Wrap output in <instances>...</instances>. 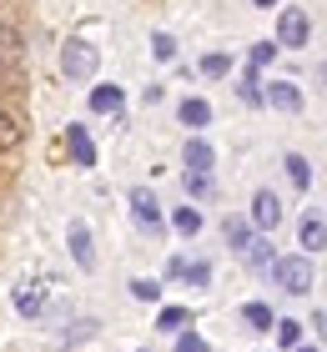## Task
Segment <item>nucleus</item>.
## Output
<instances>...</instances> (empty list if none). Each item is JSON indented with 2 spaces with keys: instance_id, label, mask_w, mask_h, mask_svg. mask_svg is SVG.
Wrapping results in <instances>:
<instances>
[{
  "instance_id": "f257e3e1",
  "label": "nucleus",
  "mask_w": 327,
  "mask_h": 352,
  "mask_svg": "<svg viewBox=\"0 0 327 352\" xmlns=\"http://www.w3.org/2000/svg\"><path fill=\"white\" fill-rule=\"evenodd\" d=\"M21 66H25V36L10 21H0V81L15 86L21 81Z\"/></svg>"
},
{
  "instance_id": "f03ea898",
  "label": "nucleus",
  "mask_w": 327,
  "mask_h": 352,
  "mask_svg": "<svg viewBox=\"0 0 327 352\" xmlns=\"http://www.w3.org/2000/svg\"><path fill=\"white\" fill-rule=\"evenodd\" d=\"M272 277H277V287L292 292V297H307V292H313V262H307V257H277V262H272Z\"/></svg>"
},
{
  "instance_id": "7ed1b4c3",
  "label": "nucleus",
  "mask_w": 327,
  "mask_h": 352,
  "mask_svg": "<svg viewBox=\"0 0 327 352\" xmlns=\"http://www.w3.org/2000/svg\"><path fill=\"white\" fill-rule=\"evenodd\" d=\"M96 66H101V51H96L91 41H65V51H61V71L71 76V81H91Z\"/></svg>"
},
{
  "instance_id": "20e7f679",
  "label": "nucleus",
  "mask_w": 327,
  "mask_h": 352,
  "mask_svg": "<svg viewBox=\"0 0 327 352\" xmlns=\"http://www.w3.org/2000/svg\"><path fill=\"white\" fill-rule=\"evenodd\" d=\"M307 36H313V21H307L302 6H287L277 15V45H282V51H302Z\"/></svg>"
},
{
  "instance_id": "39448f33",
  "label": "nucleus",
  "mask_w": 327,
  "mask_h": 352,
  "mask_svg": "<svg viewBox=\"0 0 327 352\" xmlns=\"http://www.w3.org/2000/svg\"><path fill=\"white\" fill-rule=\"evenodd\" d=\"M45 297H51V287H45V282H25V287H15V312H21V317H41L45 312Z\"/></svg>"
},
{
  "instance_id": "423d86ee",
  "label": "nucleus",
  "mask_w": 327,
  "mask_h": 352,
  "mask_svg": "<svg viewBox=\"0 0 327 352\" xmlns=\"http://www.w3.org/2000/svg\"><path fill=\"white\" fill-rule=\"evenodd\" d=\"M131 217H136L146 232H156V227H161V201H156L146 186H136V191H131Z\"/></svg>"
},
{
  "instance_id": "0eeeda50",
  "label": "nucleus",
  "mask_w": 327,
  "mask_h": 352,
  "mask_svg": "<svg viewBox=\"0 0 327 352\" xmlns=\"http://www.w3.org/2000/svg\"><path fill=\"white\" fill-rule=\"evenodd\" d=\"M262 101L277 106V111H287V116H297V111H302V91L292 86V81H272L267 91H262Z\"/></svg>"
},
{
  "instance_id": "6e6552de",
  "label": "nucleus",
  "mask_w": 327,
  "mask_h": 352,
  "mask_svg": "<svg viewBox=\"0 0 327 352\" xmlns=\"http://www.w3.org/2000/svg\"><path fill=\"white\" fill-rule=\"evenodd\" d=\"M252 221L262 232H272L277 221H282V201H277V191H257V197H252Z\"/></svg>"
},
{
  "instance_id": "1a4fd4ad",
  "label": "nucleus",
  "mask_w": 327,
  "mask_h": 352,
  "mask_svg": "<svg viewBox=\"0 0 327 352\" xmlns=\"http://www.w3.org/2000/svg\"><path fill=\"white\" fill-rule=\"evenodd\" d=\"M71 257L81 272H91L96 267V252H91V227L86 221H71Z\"/></svg>"
},
{
  "instance_id": "9d476101",
  "label": "nucleus",
  "mask_w": 327,
  "mask_h": 352,
  "mask_svg": "<svg viewBox=\"0 0 327 352\" xmlns=\"http://www.w3.org/2000/svg\"><path fill=\"white\" fill-rule=\"evenodd\" d=\"M182 162H187V171H202V176H211V166H217V151H211L202 136H191V141H187V151H182Z\"/></svg>"
},
{
  "instance_id": "9b49d317",
  "label": "nucleus",
  "mask_w": 327,
  "mask_h": 352,
  "mask_svg": "<svg viewBox=\"0 0 327 352\" xmlns=\"http://www.w3.org/2000/svg\"><path fill=\"white\" fill-rule=\"evenodd\" d=\"M65 146H71V156H76V166H96V146H91L86 126H65Z\"/></svg>"
},
{
  "instance_id": "f8f14e48",
  "label": "nucleus",
  "mask_w": 327,
  "mask_h": 352,
  "mask_svg": "<svg viewBox=\"0 0 327 352\" xmlns=\"http://www.w3.org/2000/svg\"><path fill=\"white\" fill-rule=\"evenodd\" d=\"M176 116H182V126H191V131H202V126H211V106L202 101V96H187V101L176 106Z\"/></svg>"
},
{
  "instance_id": "ddd939ff",
  "label": "nucleus",
  "mask_w": 327,
  "mask_h": 352,
  "mask_svg": "<svg viewBox=\"0 0 327 352\" xmlns=\"http://www.w3.org/2000/svg\"><path fill=\"white\" fill-rule=\"evenodd\" d=\"M297 236H302V247H307V252H317V247H327V221H322V217H302V227H297Z\"/></svg>"
},
{
  "instance_id": "4468645a",
  "label": "nucleus",
  "mask_w": 327,
  "mask_h": 352,
  "mask_svg": "<svg viewBox=\"0 0 327 352\" xmlns=\"http://www.w3.org/2000/svg\"><path fill=\"white\" fill-rule=\"evenodd\" d=\"M91 111L116 116V111H121V86H96V91H91Z\"/></svg>"
},
{
  "instance_id": "2eb2a0df",
  "label": "nucleus",
  "mask_w": 327,
  "mask_h": 352,
  "mask_svg": "<svg viewBox=\"0 0 327 352\" xmlns=\"http://www.w3.org/2000/svg\"><path fill=\"white\" fill-rule=\"evenodd\" d=\"M25 141V131H21V121L10 116V111H0V151H15Z\"/></svg>"
},
{
  "instance_id": "dca6fc26",
  "label": "nucleus",
  "mask_w": 327,
  "mask_h": 352,
  "mask_svg": "<svg viewBox=\"0 0 327 352\" xmlns=\"http://www.w3.org/2000/svg\"><path fill=\"white\" fill-rule=\"evenodd\" d=\"M171 227L182 232V236H196V232H202V212H196V206H176V212H171Z\"/></svg>"
},
{
  "instance_id": "f3484780",
  "label": "nucleus",
  "mask_w": 327,
  "mask_h": 352,
  "mask_svg": "<svg viewBox=\"0 0 327 352\" xmlns=\"http://www.w3.org/2000/svg\"><path fill=\"white\" fill-rule=\"evenodd\" d=\"M242 322L257 327V332H267L272 327V307H267V302H247V307H242Z\"/></svg>"
},
{
  "instance_id": "a211bd4d",
  "label": "nucleus",
  "mask_w": 327,
  "mask_h": 352,
  "mask_svg": "<svg viewBox=\"0 0 327 352\" xmlns=\"http://www.w3.org/2000/svg\"><path fill=\"white\" fill-rule=\"evenodd\" d=\"M282 166H287V176H292V186H297V191H307V186H313V171H307V156H297V151H292Z\"/></svg>"
},
{
  "instance_id": "6ab92c4d",
  "label": "nucleus",
  "mask_w": 327,
  "mask_h": 352,
  "mask_svg": "<svg viewBox=\"0 0 327 352\" xmlns=\"http://www.w3.org/2000/svg\"><path fill=\"white\" fill-rule=\"evenodd\" d=\"M226 242H232V252H247V242H252V227L247 221H237V217H226Z\"/></svg>"
},
{
  "instance_id": "aec40b11",
  "label": "nucleus",
  "mask_w": 327,
  "mask_h": 352,
  "mask_svg": "<svg viewBox=\"0 0 327 352\" xmlns=\"http://www.w3.org/2000/svg\"><path fill=\"white\" fill-rule=\"evenodd\" d=\"M187 317H191L187 307H161V317H156V327H161V332H182V327H187Z\"/></svg>"
},
{
  "instance_id": "412c9836",
  "label": "nucleus",
  "mask_w": 327,
  "mask_h": 352,
  "mask_svg": "<svg viewBox=\"0 0 327 352\" xmlns=\"http://www.w3.org/2000/svg\"><path fill=\"white\" fill-rule=\"evenodd\" d=\"M242 257H247L252 267H272V247L262 242V236H252V242H247V252H242Z\"/></svg>"
},
{
  "instance_id": "4be33fe9",
  "label": "nucleus",
  "mask_w": 327,
  "mask_h": 352,
  "mask_svg": "<svg viewBox=\"0 0 327 352\" xmlns=\"http://www.w3.org/2000/svg\"><path fill=\"white\" fill-rule=\"evenodd\" d=\"M226 71H232V56H222V51L202 56V76H226Z\"/></svg>"
},
{
  "instance_id": "5701e85b",
  "label": "nucleus",
  "mask_w": 327,
  "mask_h": 352,
  "mask_svg": "<svg viewBox=\"0 0 327 352\" xmlns=\"http://www.w3.org/2000/svg\"><path fill=\"white\" fill-rule=\"evenodd\" d=\"M131 297H136V302H156V297H161V282L136 277V282H131Z\"/></svg>"
},
{
  "instance_id": "b1692460",
  "label": "nucleus",
  "mask_w": 327,
  "mask_h": 352,
  "mask_svg": "<svg viewBox=\"0 0 327 352\" xmlns=\"http://www.w3.org/2000/svg\"><path fill=\"white\" fill-rule=\"evenodd\" d=\"M151 51H156V60H176V41L167 36V30H156V36H151Z\"/></svg>"
},
{
  "instance_id": "393cba45",
  "label": "nucleus",
  "mask_w": 327,
  "mask_h": 352,
  "mask_svg": "<svg viewBox=\"0 0 327 352\" xmlns=\"http://www.w3.org/2000/svg\"><path fill=\"white\" fill-rule=\"evenodd\" d=\"M182 277H187L191 287H207V282H211V267H207V262H191V267H182Z\"/></svg>"
},
{
  "instance_id": "a878e982",
  "label": "nucleus",
  "mask_w": 327,
  "mask_h": 352,
  "mask_svg": "<svg viewBox=\"0 0 327 352\" xmlns=\"http://www.w3.org/2000/svg\"><path fill=\"white\" fill-rule=\"evenodd\" d=\"M187 191H191V197H211V176H202V171H187Z\"/></svg>"
},
{
  "instance_id": "bb28decb",
  "label": "nucleus",
  "mask_w": 327,
  "mask_h": 352,
  "mask_svg": "<svg viewBox=\"0 0 327 352\" xmlns=\"http://www.w3.org/2000/svg\"><path fill=\"white\" fill-rule=\"evenodd\" d=\"M277 342L297 347V342H302V322H277Z\"/></svg>"
},
{
  "instance_id": "cd10ccee",
  "label": "nucleus",
  "mask_w": 327,
  "mask_h": 352,
  "mask_svg": "<svg viewBox=\"0 0 327 352\" xmlns=\"http://www.w3.org/2000/svg\"><path fill=\"white\" fill-rule=\"evenodd\" d=\"M176 352H211V347L196 338V332H182V338H176Z\"/></svg>"
},
{
  "instance_id": "c85d7f7f",
  "label": "nucleus",
  "mask_w": 327,
  "mask_h": 352,
  "mask_svg": "<svg viewBox=\"0 0 327 352\" xmlns=\"http://www.w3.org/2000/svg\"><path fill=\"white\" fill-rule=\"evenodd\" d=\"M272 56H277V45H272V41H257V45H252V66H267Z\"/></svg>"
},
{
  "instance_id": "c756f323",
  "label": "nucleus",
  "mask_w": 327,
  "mask_h": 352,
  "mask_svg": "<svg viewBox=\"0 0 327 352\" xmlns=\"http://www.w3.org/2000/svg\"><path fill=\"white\" fill-rule=\"evenodd\" d=\"M252 6H257V10H272V6H277V0H252Z\"/></svg>"
},
{
  "instance_id": "7c9ffc66",
  "label": "nucleus",
  "mask_w": 327,
  "mask_h": 352,
  "mask_svg": "<svg viewBox=\"0 0 327 352\" xmlns=\"http://www.w3.org/2000/svg\"><path fill=\"white\" fill-rule=\"evenodd\" d=\"M297 352H317V347H297Z\"/></svg>"
}]
</instances>
